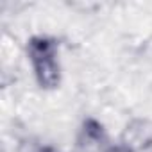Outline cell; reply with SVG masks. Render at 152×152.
<instances>
[{"instance_id":"obj_1","label":"cell","mask_w":152,"mask_h":152,"mask_svg":"<svg viewBox=\"0 0 152 152\" xmlns=\"http://www.w3.org/2000/svg\"><path fill=\"white\" fill-rule=\"evenodd\" d=\"M29 59L34 68L36 81L41 88H56L59 84V64L56 57L57 45L50 38H32L29 41Z\"/></svg>"},{"instance_id":"obj_2","label":"cell","mask_w":152,"mask_h":152,"mask_svg":"<svg viewBox=\"0 0 152 152\" xmlns=\"http://www.w3.org/2000/svg\"><path fill=\"white\" fill-rule=\"evenodd\" d=\"M86 127H88V129H86V132H88L90 136H93V138H99V136L102 134V127H100L97 122H88V124H86Z\"/></svg>"},{"instance_id":"obj_3","label":"cell","mask_w":152,"mask_h":152,"mask_svg":"<svg viewBox=\"0 0 152 152\" xmlns=\"http://www.w3.org/2000/svg\"><path fill=\"white\" fill-rule=\"evenodd\" d=\"M109 152H132V150H129L125 147H113V148H109Z\"/></svg>"}]
</instances>
